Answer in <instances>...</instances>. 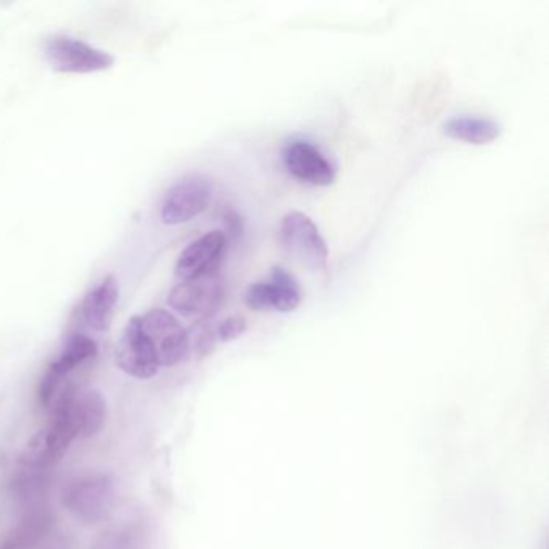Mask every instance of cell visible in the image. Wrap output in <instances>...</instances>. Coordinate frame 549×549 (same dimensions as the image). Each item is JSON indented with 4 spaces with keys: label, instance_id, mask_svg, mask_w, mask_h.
<instances>
[{
    "label": "cell",
    "instance_id": "15",
    "mask_svg": "<svg viewBox=\"0 0 549 549\" xmlns=\"http://www.w3.org/2000/svg\"><path fill=\"white\" fill-rule=\"evenodd\" d=\"M99 355V345L91 337L84 334H73L63 345L57 360L49 368L57 372L58 376L68 377L71 372L81 368Z\"/></svg>",
    "mask_w": 549,
    "mask_h": 549
},
{
    "label": "cell",
    "instance_id": "8",
    "mask_svg": "<svg viewBox=\"0 0 549 549\" xmlns=\"http://www.w3.org/2000/svg\"><path fill=\"white\" fill-rule=\"evenodd\" d=\"M302 303V287L294 274L276 266L269 281L255 282L245 292V305L253 311L290 313Z\"/></svg>",
    "mask_w": 549,
    "mask_h": 549
},
{
    "label": "cell",
    "instance_id": "3",
    "mask_svg": "<svg viewBox=\"0 0 549 549\" xmlns=\"http://www.w3.org/2000/svg\"><path fill=\"white\" fill-rule=\"evenodd\" d=\"M142 331L149 337L157 353L160 368H171L184 363L190 355V335L186 327L170 311L155 310L139 316Z\"/></svg>",
    "mask_w": 549,
    "mask_h": 549
},
{
    "label": "cell",
    "instance_id": "5",
    "mask_svg": "<svg viewBox=\"0 0 549 549\" xmlns=\"http://www.w3.org/2000/svg\"><path fill=\"white\" fill-rule=\"evenodd\" d=\"M281 244L285 252L314 271L326 269L329 248L318 226L302 211H290L282 219Z\"/></svg>",
    "mask_w": 549,
    "mask_h": 549
},
{
    "label": "cell",
    "instance_id": "13",
    "mask_svg": "<svg viewBox=\"0 0 549 549\" xmlns=\"http://www.w3.org/2000/svg\"><path fill=\"white\" fill-rule=\"evenodd\" d=\"M76 437L91 438L104 429L107 422V401L99 390L76 393L70 409Z\"/></svg>",
    "mask_w": 549,
    "mask_h": 549
},
{
    "label": "cell",
    "instance_id": "9",
    "mask_svg": "<svg viewBox=\"0 0 549 549\" xmlns=\"http://www.w3.org/2000/svg\"><path fill=\"white\" fill-rule=\"evenodd\" d=\"M115 361L124 374L134 379L147 380L157 376L160 369L157 353L153 350L149 337L142 331L139 316L129 319L124 327L123 334L116 343Z\"/></svg>",
    "mask_w": 549,
    "mask_h": 549
},
{
    "label": "cell",
    "instance_id": "10",
    "mask_svg": "<svg viewBox=\"0 0 549 549\" xmlns=\"http://www.w3.org/2000/svg\"><path fill=\"white\" fill-rule=\"evenodd\" d=\"M285 168L294 178L311 186H331L337 178V170L331 160L308 141H292L282 152Z\"/></svg>",
    "mask_w": 549,
    "mask_h": 549
},
{
    "label": "cell",
    "instance_id": "7",
    "mask_svg": "<svg viewBox=\"0 0 549 549\" xmlns=\"http://www.w3.org/2000/svg\"><path fill=\"white\" fill-rule=\"evenodd\" d=\"M213 182L203 176H190L171 186L161 203V221L168 226L189 223L210 207Z\"/></svg>",
    "mask_w": 549,
    "mask_h": 549
},
{
    "label": "cell",
    "instance_id": "14",
    "mask_svg": "<svg viewBox=\"0 0 549 549\" xmlns=\"http://www.w3.org/2000/svg\"><path fill=\"white\" fill-rule=\"evenodd\" d=\"M443 133L466 144L488 145L501 136V126L483 116L461 115L446 121Z\"/></svg>",
    "mask_w": 549,
    "mask_h": 549
},
{
    "label": "cell",
    "instance_id": "1",
    "mask_svg": "<svg viewBox=\"0 0 549 549\" xmlns=\"http://www.w3.org/2000/svg\"><path fill=\"white\" fill-rule=\"evenodd\" d=\"M115 498V479L104 472L76 477L65 485L62 492L63 506L84 525L104 521L112 511Z\"/></svg>",
    "mask_w": 549,
    "mask_h": 549
},
{
    "label": "cell",
    "instance_id": "18",
    "mask_svg": "<svg viewBox=\"0 0 549 549\" xmlns=\"http://www.w3.org/2000/svg\"><path fill=\"white\" fill-rule=\"evenodd\" d=\"M247 327V319L244 316H231L216 327V337L219 342H232L242 337L247 332Z\"/></svg>",
    "mask_w": 549,
    "mask_h": 549
},
{
    "label": "cell",
    "instance_id": "4",
    "mask_svg": "<svg viewBox=\"0 0 549 549\" xmlns=\"http://www.w3.org/2000/svg\"><path fill=\"white\" fill-rule=\"evenodd\" d=\"M44 55L52 70L65 75H89L115 65V58L105 50L68 36L50 38L44 46Z\"/></svg>",
    "mask_w": 549,
    "mask_h": 549
},
{
    "label": "cell",
    "instance_id": "11",
    "mask_svg": "<svg viewBox=\"0 0 549 549\" xmlns=\"http://www.w3.org/2000/svg\"><path fill=\"white\" fill-rule=\"evenodd\" d=\"M226 250V234L223 231H211L194 240L181 253L176 263V276L182 281L215 273L216 266Z\"/></svg>",
    "mask_w": 549,
    "mask_h": 549
},
{
    "label": "cell",
    "instance_id": "2",
    "mask_svg": "<svg viewBox=\"0 0 549 549\" xmlns=\"http://www.w3.org/2000/svg\"><path fill=\"white\" fill-rule=\"evenodd\" d=\"M71 408L50 411V422L46 429L39 430L26 443L21 451L20 463L29 469H46L55 466L67 455L71 443L76 438L75 427L71 422Z\"/></svg>",
    "mask_w": 549,
    "mask_h": 549
},
{
    "label": "cell",
    "instance_id": "6",
    "mask_svg": "<svg viewBox=\"0 0 549 549\" xmlns=\"http://www.w3.org/2000/svg\"><path fill=\"white\" fill-rule=\"evenodd\" d=\"M224 294L223 279L210 273L176 285L168 295V305L184 318L208 321L219 310Z\"/></svg>",
    "mask_w": 549,
    "mask_h": 549
},
{
    "label": "cell",
    "instance_id": "16",
    "mask_svg": "<svg viewBox=\"0 0 549 549\" xmlns=\"http://www.w3.org/2000/svg\"><path fill=\"white\" fill-rule=\"evenodd\" d=\"M208 321H200L195 327L194 335L190 337V351L194 350L199 358L210 355L211 351L215 350L216 340H218L215 327Z\"/></svg>",
    "mask_w": 549,
    "mask_h": 549
},
{
    "label": "cell",
    "instance_id": "19",
    "mask_svg": "<svg viewBox=\"0 0 549 549\" xmlns=\"http://www.w3.org/2000/svg\"><path fill=\"white\" fill-rule=\"evenodd\" d=\"M226 226H228L229 231L234 232V234H239L242 231V223H240L239 216L236 213H229L226 216Z\"/></svg>",
    "mask_w": 549,
    "mask_h": 549
},
{
    "label": "cell",
    "instance_id": "17",
    "mask_svg": "<svg viewBox=\"0 0 549 549\" xmlns=\"http://www.w3.org/2000/svg\"><path fill=\"white\" fill-rule=\"evenodd\" d=\"M92 549H139L133 533L129 530H108L100 533Z\"/></svg>",
    "mask_w": 549,
    "mask_h": 549
},
{
    "label": "cell",
    "instance_id": "12",
    "mask_svg": "<svg viewBox=\"0 0 549 549\" xmlns=\"http://www.w3.org/2000/svg\"><path fill=\"white\" fill-rule=\"evenodd\" d=\"M120 297V287L115 277L107 276L97 287L87 294L81 306L84 322L97 332L110 329L115 314V306Z\"/></svg>",
    "mask_w": 549,
    "mask_h": 549
}]
</instances>
